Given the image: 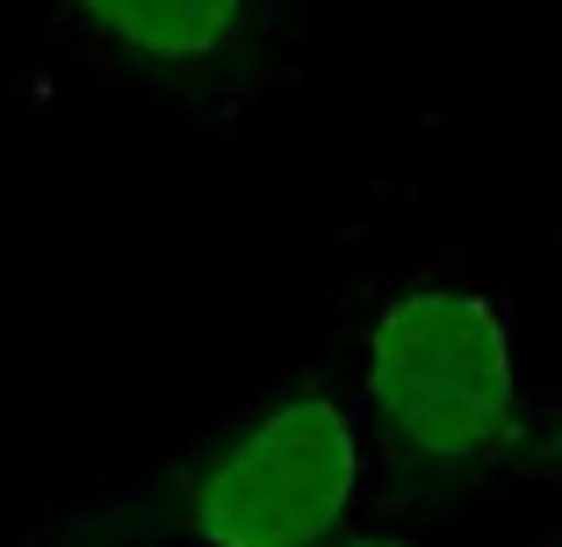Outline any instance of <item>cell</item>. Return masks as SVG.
<instances>
[{"instance_id":"cell-4","label":"cell","mask_w":562,"mask_h":547,"mask_svg":"<svg viewBox=\"0 0 562 547\" xmlns=\"http://www.w3.org/2000/svg\"><path fill=\"white\" fill-rule=\"evenodd\" d=\"M548 461H555V476H562V411L548 418Z\"/></svg>"},{"instance_id":"cell-3","label":"cell","mask_w":562,"mask_h":547,"mask_svg":"<svg viewBox=\"0 0 562 547\" xmlns=\"http://www.w3.org/2000/svg\"><path fill=\"white\" fill-rule=\"evenodd\" d=\"M361 418L331 389H289L195 468L181 518L202 547H331L361 498Z\"/></svg>"},{"instance_id":"cell-2","label":"cell","mask_w":562,"mask_h":547,"mask_svg":"<svg viewBox=\"0 0 562 547\" xmlns=\"http://www.w3.org/2000/svg\"><path fill=\"white\" fill-rule=\"evenodd\" d=\"M44 15L80 66L188 116H246L296 58L289 0H44Z\"/></svg>"},{"instance_id":"cell-1","label":"cell","mask_w":562,"mask_h":547,"mask_svg":"<svg viewBox=\"0 0 562 547\" xmlns=\"http://www.w3.org/2000/svg\"><path fill=\"white\" fill-rule=\"evenodd\" d=\"M361 397L412 461H476L519 418L513 310L476 282H418L382 303L361 346Z\"/></svg>"},{"instance_id":"cell-5","label":"cell","mask_w":562,"mask_h":547,"mask_svg":"<svg viewBox=\"0 0 562 547\" xmlns=\"http://www.w3.org/2000/svg\"><path fill=\"white\" fill-rule=\"evenodd\" d=\"M331 547H418V540H331Z\"/></svg>"}]
</instances>
